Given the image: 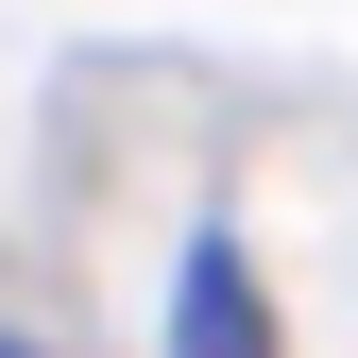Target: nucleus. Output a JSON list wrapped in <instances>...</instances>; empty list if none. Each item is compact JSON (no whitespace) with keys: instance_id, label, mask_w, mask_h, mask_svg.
Instances as JSON below:
<instances>
[{"instance_id":"2","label":"nucleus","mask_w":358,"mask_h":358,"mask_svg":"<svg viewBox=\"0 0 358 358\" xmlns=\"http://www.w3.org/2000/svg\"><path fill=\"white\" fill-rule=\"evenodd\" d=\"M0 358H34V341H0Z\"/></svg>"},{"instance_id":"1","label":"nucleus","mask_w":358,"mask_h":358,"mask_svg":"<svg viewBox=\"0 0 358 358\" xmlns=\"http://www.w3.org/2000/svg\"><path fill=\"white\" fill-rule=\"evenodd\" d=\"M171 358H273V307H256V256L222 239H188V273H171Z\"/></svg>"}]
</instances>
